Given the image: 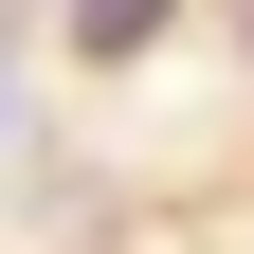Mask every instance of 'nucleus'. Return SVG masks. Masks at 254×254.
Here are the masks:
<instances>
[{"label":"nucleus","instance_id":"obj_1","mask_svg":"<svg viewBox=\"0 0 254 254\" xmlns=\"http://www.w3.org/2000/svg\"><path fill=\"white\" fill-rule=\"evenodd\" d=\"M73 37H91V55H145V37H164V0H73Z\"/></svg>","mask_w":254,"mask_h":254},{"label":"nucleus","instance_id":"obj_2","mask_svg":"<svg viewBox=\"0 0 254 254\" xmlns=\"http://www.w3.org/2000/svg\"><path fill=\"white\" fill-rule=\"evenodd\" d=\"M0 127H18V55H0Z\"/></svg>","mask_w":254,"mask_h":254},{"label":"nucleus","instance_id":"obj_3","mask_svg":"<svg viewBox=\"0 0 254 254\" xmlns=\"http://www.w3.org/2000/svg\"><path fill=\"white\" fill-rule=\"evenodd\" d=\"M236 18H254V0H236Z\"/></svg>","mask_w":254,"mask_h":254}]
</instances>
